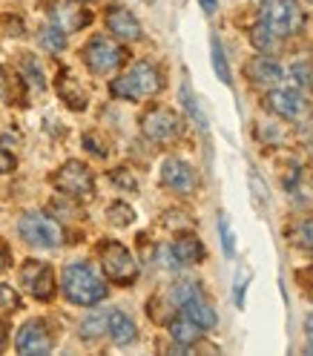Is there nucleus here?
<instances>
[{"instance_id": "20e7f679", "label": "nucleus", "mask_w": 313, "mask_h": 356, "mask_svg": "<svg viewBox=\"0 0 313 356\" xmlns=\"http://www.w3.org/2000/svg\"><path fill=\"white\" fill-rule=\"evenodd\" d=\"M17 233L26 244L40 250H55L63 244V227L43 213H24L17 221Z\"/></svg>"}, {"instance_id": "2eb2a0df", "label": "nucleus", "mask_w": 313, "mask_h": 356, "mask_svg": "<svg viewBox=\"0 0 313 356\" xmlns=\"http://www.w3.org/2000/svg\"><path fill=\"white\" fill-rule=\"evenodd\" d=\"M106 29L113 32L118 40H138L144 35L138 17L132 15L129 9H124V6H113L106 12Z\"/></svg>"}, {"instance_id": "b1692460", "label": "nucleus", "mask_w": 313, "mask_h": 356, "mask_svg": "<svg viewBox=\"0 0 313 356\" xmlns=\"http://www.w3.org/2000/svg\"><path fill=\"white\" fill-rule=\"evenodd\" d=\"M210 49H213V70H216L218 81L230 86V83H233V78H230V66H227V55H225V47H221V40H218V38L210 40Z\"/></svg>"}, {"instance_id": "72a5a7b5", "label": "nucleus", "mask_w": 313, "mask_h": 356, "mask_svg": "<svg viewBox=\"0 0 313 356\" xmlns=\"http://www.w3.org/2000/svg\"><path fill=\"white\" fill-rule=\"evenodd\" d=\"M109 178H113V184H118L121 190H136L138 187V181H136V175H132L127 167H118V170H113V172H109Z\"/></svg>"}, {"instance_id": "c85d7f7f", "label": "nucleus", "mask_w": 313, "mask_h": 356, "mask_svg": "<svg viewBox=\"0 0 313 356\" xmlns=\"http://www.w3.org/2000/svg\"><path fill=\"white\" fill-rule=\"evenodd\" d=\"M182 101H184V106H187L190 118H193L201 129H207V118H204V113H201V106L195 104V98H193V92H190V83H187V81L182 83Z\"/></svg>"}, {"instance_id": "f3484780", "label": "nucleus", "mask_w": 313, "mask_h": 356, "mask_svg": "<svg viewBox=\"0 0 313 356\" xmlns=\"http://www.w3.org/2000/svg\"><path fill=\"white\" fill-rule=\"evenodd\" d=\"M55 89H58V95L61 101L75 109V113H81V109H86V92L81 89V83L75 81V75L70 70H61L58 72V81H55Z\"/></svg>"}, {"instance_id": "4c0bfd02", "label": "nucleus", "mask_w": 313, "mask_h": 356, "mask_svg": "<svg viewBox=\"0 0 313 356\" xmlns=\"http://www.w3.org/2000/svg\"><path fill=\"white\" fill-rule=\"evenodd\" d=\"M6 267H9V248L0 241V270H6Z\"/></svg>"}, {"instance_id": "f704fd0d", "label": "nucleus", "mask_w": 313, "mask_h": 356, "mask_svg": "<svg viewBox=\"0 0 313 356\" xmlns=\"http://www.w3.org/2000/svg\"><path fill=\"white\" fill-rule=\"evenodd\" d=\"M248 279H250V270H248V267H239V270H236V291H233L236 307H244V291H248Z\"/></svg>"}, {"instance_id": "dca6fc26", "label": "nucleus", "mask_w": 313, "mask_h": 356, "mask_svg": "<svg viewBox=\"0 0 313 356\" xmlns=\"http://www.w3.org/2000/svg\"><path fill=\"white\" fill-rule=\"evenodd\" d=\"M49 24H55L58 29L70 35L89 24V12L75 3H55V6H49Z\"/></svg>"}, {"instance_id": "473e14b6", "label": "nucleus", "mask_w": 313, "mask_h": 356, "mask_svg": "<svg viewBox=\"0 0 313 356\" xmlns=\"http://www.w3.org/2000/svg\"><path fill=\"white\" fill-rule=\"evenodd\" d=\"M17 307H20V296L9 284H0V314H15Z\"/></svg>"}, {"instance_id": "6e6552de", "label": "nucleus", "mask_w": 313, "mask_h": 356, "mask_svg": "<svg viewBox=\"0 0 313 356\" xmlns=\"http://www.w3.org/2000/svg\"><path fill=\"white\" fill-rule=\"evenodd\" d=\"M52 184L63 193V195H70V198H89L95 193V178H93V170H89L86 164L81 161H66L55 178H52Z\"/></svg>"}, {"instance_id": "c756f323", "label": "nucleus", "mask_w": 313, "mask_h": 356, "mask_svg": "<svg viewBox=\"0 0 313 356\" xmlns=\"http://www.w3.org/2000/svg\"><path fill=\"white\" fill-rule=\"evenodd\" d=\"M290 78L296 81V86H302V89H310L313 92V63H294L290 66Z\"/></svg>"}, {"instance_id": "aec40b11", "label": "nucleus", "mask_w": 313, "mask_h": 356, "mask_svg": "<svg viewBox=\"0 0 313 356\" xmlns=\"http://www.w3.org/2000/svg\"><path fill=\"white\" fill-rule=\"evenodd\" d=\"M172 253H175V259H178V264H198L201 259H204V244L198 241V236H193V233H184V236H178L172 244Z\"/></svg>"}, {"instance_id": "a18cd8bd", "label": "nucleus", "mask_w": 313, "mask_h": 356, "mask_svg": "<svg viewBox=\"0 0 313 356\" xmlns=\"http://www.w3.org/2000/svg\"><path fill=\"white\" fill-rule=\"evenodd\" d=\"M307 3H313V0H307Z\"/></svg>"}, {"instance_id": "0eeeda50", "label": "nucleus", "mask_w": 313, "mask_h": 356, "mask_svg": "<svg viewBox=\"0 0 313 356\" xmlns=\"http://www.w3.org/2000/svg\"><path fill=\"white\" fill-rule=\"evenodd\" d=\"M124 49L118 47L115 40H109L104 35L93 38L83 47V63L89 66V72L93 75H109V72H115L118 66L124 63Z\"/></svg>"}, {"instance_id": "4be33fe9", "label": "nucleus", "mask_w": 313, "mask_h": 356, "mask_svg": "<svg viewBox=\"0 0 313 356\" xmlns=\"http://www.w3.org/2000/svg\"><path fill=\"white\" fill-rule=\"evenodd\" d=\"M20 86H24V81H20L15 72H9L6 66H0V98L9 101V104H20Z\"/></svg>"}, {"instance_id": "ddd939ff", "label": "nucleus", "mask_w": 313, "mask_h": 356, "mask_svg": "<svg viewBox=\"0 0 313 356\" xmlns=\"http://www.w3.org/2000/svg\"><path fill=\"white\" fill-rule=\"evenodd\" d=\"M161 184L178 195H190L198 187V175H195L193 164H187L184 159H167L161 164Z\"/></svg>"}, {"instance_id": "c9c22d12", "label": "nucleus", "mask_w": 313, "mask_h": 356, "mask_svg": "<svg viewBox=\"0 0 313 356\" xmlns=\"http://www.w3.org/2000/svg\"><path fill=\"white\" fill-rule=\"evenodd\" d=\"M15 167H17V159H15V155H12L9 149H3V147H0V175L12 172Z\"/></svg>"}, {"instance_id": "5701e85b", "label": "nucleus", "mask_w": 313, "mask_h": 356, "mask_svg": "<svg viewBox=\"0 0 313 356\" xmlns=\"http://www.w3.org/2000/svg\"><path fill=\"white\" fill-rule=\"evenodd\" d=\"M38 40H40V47L49 49V52H63V49H66V32L58 29L55 24L43 26V29L38 32Z\"/></svg>"}, {"instance_id": "ea45409f", "label": "nucleus", "mask_w": 313, "mask_h": 356, "mask_svg": "<svg viewBox=\"0 0 313 356\" xmlns=\"http://www.w3.org/2000/svg\"><path fill=\"white\" fill-rule=\"evenodd\" d=\"M250 184L256 187V195H259V198H267V187L259 184V178H256V175H250Z\"/></svg>"}, {"instance_id": "1a4fd4ad", "label": "nucleus", "mask_w": 313, "mask_h": 356, "mask_svg": "<svg viewBox=\"0 0 313 356\" xmlns=\"http://www.w3.org/2000/svg\"><path fill=\"white\" fill-rule=\"evenodd\" d=\"M182 129H184L182 118L167 106H152L141 118V132L155 144H172L178 136H182Z\"/></svg>"}, {"instance_id": "f8f14e48", "label": "nucleus", "mask_w": 313, "mask_h": 356, "mask_svg": "<svg viewBox=\"0 0 313 356\" xmlns=\"http://www.w3.org/2000/svg\"><path fill=\"white\" fill-rule=\"evenodd\" d=\"M15 348H17V353H26V356L49 353L52 350V337H49L47 322H43V319H29L24 327L17 330Z\"/></svg>"}, {"instance_id": "79ce46f5", "label": "nucleus", "mask_w": 313, "mask_h": 356, "mask_svg": "<svg viewBox=\"0 0 313 356\" xmlns=\"http://www.w3.org/2000/svg\"><path fill=\"white\" fill-rule=\"evenodd\" d=\"M305 327H307V337L313 339V316H307V319H305Z\"/></svg>"}, {"instance_id": "7ed1b4c3", "label": "nucleus", "mask_w": 313, "mask_h": 356, "mask_svg": "<svg viewBox=\"0 0 313 356\" xmlns=\"http://www.w3.org/2000/svg\"><path fill=\"white\" fill-rule=\"evenodd\" d=\"M262 24L276 38H294L305 29L307 15L296 0H262Z\"/></svg>"}, {"instance_id": "9d476101", "label": "nucleus", "mask_w": 313, "mask_h": 356, "mask_svg": "<svg viewBox=\"0 0 313 356\" xmlns=\"http://www.w3.org/2000/svg\"><path fill=\"white\" fill-rule=\"evenodd\" d=\"M20 284L24 291L40 302H49L55 296V270L47 261L38 259H26L24 267H20Z\"/></svg>"}, {"instance_id": "a19ab883", "label": "nucleus", "mask_w": 313, "mask_h": 356, "mask_svg": "<svg viewBox=\"0 0 313 356\" xmlns=\"http://www.w3.org/2000/svg\"><path fill=\"white\" fill-rule=\"evenodd\" d=\"M3 345H6V327H3V322H0V350H3Z\"/></svg>"}, {"instance_id": "6ab92c4d", "label": "nucleus", "mask_w": 313, "mask_h": 356, "mask_svg": "<svg viewBox=\"0 0 313 356\" xmlns=\"http://www.w3.org/2000/svg\"><path fill=\"white\" fill-rule=\"evenodd\" d=\"M284 187L287 193H294L296 204L305 210H313V172L307 170H294L284 178Z\"/></svg>"}, {"instance_id": "c03bdc74", "label": "nucleus", "mask_w": 313, "mask_h": 356, "mask_svg": "<svg viewBox=\"0 0 313 356\" xmlns=\"http://www.w3.org/2000/svg\"><path fill=\"white\" fill-rule=\"evenodd\" d=\"M81 3H93V0H81Z\"/></svg>"}, {"instance_id": "393cba45", "label": "nucleus", "mask_w": 313, "mask_h": 356, "mask_svg": "<svg viewBox=\"0 0 313 356\" xmlns=\"http://www.w3.org/2000/svg\"><path fill=\"white\" fill-rule=\"evenodd\" d=\"M20 70H24V81H26V83H32L35 89H47V78H43V70H40V63H38L32 55L20 58Z\"/></svg>"}, {"instance_id": "bb28decb", "label": "nucleus", "mask_w": 313, "mask_h": 356, "mask_svg": "<svg viewBox=\"0 0 313 356\" xmlns=\"http://www.w3.org/2000/svg\"><path fill=\"white\" fill-rule=\"evenodd\" d=\"M250 40H253V47L259 49V52H273L276 49V35L271 32V29H267L264 24H262V20H259V24L250 29Z\"/></svg>"}, {"instance_id": "f257e3e1", "label": "nucleus", "mask_w": 313, "mask_h": 356, "mask_svg": "<svg viewBox=\"0 0 313 356\" xmlns=\"http://www.w3.org/2000/svg\"><path fill=\"white\" fill-rule=\"evenodd\" d=\"M61 291H63V296L70 299L72 305H81V307H93V305L106 299L104 279L86 261H72V264L63 267Z\"/></svg>"}, {"instance_id": "cd10ccee", "label": "nucleus", "mask_w": 313, "mask_h": 356, "mask_svg": "<svg viewBox=\"0 0 313 356\" xmlns=\"http://www.w3.org/2000/svg\"><path fill=\"white\" fill-rule=\"evenodd\" d=\"M106 218H109V225H115V227H129L132 221H136V210L124 202H115V204H109Z\"/></svg>"}, {"instance_id": "58836bf2", "label": "nucleus", "mask_w": 313, "mask_h": 356, "mask_svg": "<svg viewBox=\"0 0 313 356\" xmlns=\"http://www.w3.org/2000/svg\"><path fill=\"white\" fill-rule=\"evenodd\" d=\"M198 3H201V9H204L207 15H213L218 9V0H198Z\"/></svg>"}, {"instance_id": "2f4dec72", "label": "nucleus", "mask_w": 313, "mask_h": 356, "mask_svg": "<svg viewBox=\"0 0 313 356\" xmlns=\"http://www.w3.org/2000/svg\"><path fill=\"white\" fill-rule=\"evenodd\" d=\"M294 238H296V244H299L302 250H310L313 253V218L299 221L296 230H294Z\"/></svg>"}, {"instance_id": "a211bd4d", "label": "nucleus", "mask_w": 313, "mask_h": 356, "mask_svg": "<svg viewBox=\"0 0 313 356\" xmlns=\"http://www.w3.org/2000/svg\"><path fill=\"white\" fill-rule=\"evenodd\" d=\"M106 333H109V339H113L115 345H132L138 339V327L136 322H132L124 310H109V322H106Z\"/></svg>"}, {"instance_id": "7c9ffc66", "label": "nucleus", "mask_w": 313, "mask_h": 356, "mask_svg": "<svg viewBox=\"0 0 313 356\" xmlns=\"http://www.w3.org/2000/svg\"><path fill=\"white\" fill-rule=\"evenodd\" d=\"M218 236H221V248H225V256H233L236 253V236L230 230V218L225 213L218 216Z\"/></svg>"}, {"instance_id": "423d86ee", "label": "nucleus", "mask_w": 313, "mask_h": 356, "mask_svg": "<svg viewBox=\"0 0 313 356\" xmlns=\"http://www.w3.org/2000/svg\"><path fill=\"white\" fill-rule=\"evenodd\" d=\"M101 267L109 282L115 284H132L138 279V261L124 248L121 241H104L101 244Z\"/></svg>"}, {"instance_id": "412c9836", "label": "nucleus", "mask_w": 313, "mask_h": 356, "mask_svg": "<svg viewBox=\"0 0 313 356\" xmlns=\"http://www.w3.org/2000/svg\"><path fill=\"white\" fill-rule=\"evenodd\" d=\"M201 333H204V327H198L193 319L182 316V319H172L170 322V339L178 342V345H195L201 339Z\"/></svg>"}, {"instance_id": "f03ea898", "label": "nucleus", "mask_w": 313, "mask_h": 356, "mask_svg": "<svg viewBox=\"0 0 313 356\" xmlns=\"http://www.w3.org/2000/svg\"><path fill=\"white\" fill-rule=\"evenodd\" d=\"M161 72L155 70L150 60H138L132 63L124 75H118L113 83H109V92L121 101H141V98H152L161 92Z\"/></svg>"}, {"instance_id": "37998d69", "label": "nucleus", "mask_w": 313, "mask_h": 356, "mask_svg": "<svg viewBox=\"0 0 313 356\" xmlns=\"http://www.w3.org/2000/svg\"><path fill=\"white\" fill-rule=\"evenodd\" d=\"M307 353H313V339H307Z\"/></svg>"}, {"instance_id": "39448f33", "label": "nucleus", "mask_w": 313, "mask_h": 356, "mask_svg": "<svg viewBox=\"0 0 313 356\" xmlns=\"http://www.w3.org/2000/svg\"><path fill=\"white\" fill-rule=\"evenodd\" d=\"M172 302L182 307V314L187 319H193L198 327H216V310L210 307V302L204 299V293H201V287L195 282H182V284H175L172 287Z\"/></svg>"}, {"instance_id": "4468645a", "label": "nucleus", "mask_w": 313, "mask_h": 356, "mask_svg": "<svg viewBox=\"0 0 313 356\" xmlns=\"http://www.w3.org/2000/svg\"><path fill=\"white\" fill-rule=\"evenodd\" d=\"M244 75L250 78L253 86H262V89H273L282 83L284 78V70L273 60V58H267V55H256L248 60V66H244Z\"/></svg>"}, {"instance_id": "9b49d317", "label": "nucleus", "mask_w": 313, "mask_h": 356, "mask_svg": "<svg viewBox=\"0 0 313 356\" xmlns=\"http://www.w3.org/2000/svg\"><path fill=\"white\" fill-rule=\"evenodd\" d=\"M267 106H271L273 113L279 118H284V121H302L310 113V104L294 86H279V89L273 86V92L267 95Z\"/></svg>"}, {"instance_id": "e433bc0d", "label": "nucleus", "mask_w": 313, "mask_h": 356, "mask_svg": "<svg viewBox=\"0 0 313 356\" xmlns=\"http://www.w3.org/2000/svg\"><path fill=\"white\" fill-rule=\"evenodd\" d=\"M83 144H86L89 152H95L98 159H104V155H106V149H104V147L98 144V138H93V136H83Z\"/></svg>"}, {"instance_id": "a878e982", "label": "nucleus", "mask_w": 313, "mask_h": 356, "mask_svg": "<svg viewBox=\"0 0 313 356\" xmlns=\"http://www.w3.org/2000/svg\"><path fill=\"white\" fill-rule=\"evenodd\" d=\"M106 322H109V314H93L81 322V337L83 339H98L106 333Z\"/></svg>"}]
</instances>
